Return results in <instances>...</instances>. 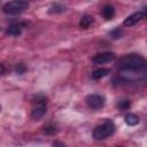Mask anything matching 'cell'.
I'll return each mask as SVG.
<instances>
[{"label": "cell", "instance_id": "obj_3", "mask_svg": "<svg viewBox=\"0 0 147 147\" xmlns=\"http://www.w3.org/2000/svg\"><path fill=\"white\" fill-rule=\"evenodd\" d=\"M29 3L25 0H11L2 6V11L7 15H17L28 8Z\"/></svg>", "mask_w": 147, "mask_h": 147}, {"label": "cell", "instance_id": "obj_18", "mask_svg": "<svg viewBox=\"0 0 147 147\" xmlns=\"http://www.w3.org/2000/svg\"><path fill=\"white\" fill-rule=\"evenodd\" d=\"M5 71H6V68H5V64H2V63H0V75H2V74H5Z\"/></svg>", "mask_w": 147, "mask_h": 147}, {"label": "cell", "instance_id": "obj_1", "mask_svg": "<svg viewBox=\"0 0 147 147\" xmlns=\"http://www.w3.org/2000/svg\"><path fill=\"white\" fill-rule=\"evenodd\" d=\"M146 60L139 54H126L116 62L118 70L124 72H146Z\"/></svg>", "mask_w": 147, "mask_h": 147}, {"label": "cell", "instance_id": "obj_4", "mask_svg": "<svg viewBox=\"0 0 147 147\" xmlns=\"http://www.w3.org/2000/svg\"><path fill=\"white\" fill-rule=\"evenodd\" d=\"M105 96L100 95V94H90L87 95L86 98V103L87 106L93 109V110H98V109H101L103 106H105Z\"/></svg>", "mask_w": 147, "mask_h": 147}, {"label": "cell", "instance_id": "obj_13", "mask_svg": "<svg viewBox=\"0 0 147 147\" xmlns=\"http://www.w3.org/2000/svg\"><path fill=\"white\" fill-rule=\"evenodd\" d=\"M116 107L119 109V110H126L131 107V101L127 100V99H123V100H119L116 105Z\"/></svg>", "mask_w": 147, "mask_h": 147}, {"label": "cell", "instance_id": "obj_15", "mask_svg": "<svg viewBox=\"0 0 147 147\" xmlns=\"http://www.w3.org/2000/svg\"><path fill=\"white\" fill-rule=\"evenodd\" d=\"M44 132L46 134H55L57 132V130H56V126H54V125H47L44 127Z\"/></svg>", "mask_w": 147, "mask_h": 147}, {"label": "cell", "instance_id": "obj_8", "mask_svg": "<svg viewBox=\"0 0 147 147\" xmlns=\"http://www.w3.org/2000/svg\"><path fill=\"white\" fill-rule=\"evenodd\" d=\"M46 114V105H37L31 113V117L33 119H40L44 115Z\"/></svg>", "mask_w": 147, "mask_h": 147}, {"label": "cell", "instance_id": "obj_16", "mask_svg": "<svg viewBox=\"0 0 147 147\" xmlns=\"http://www.w3.org/2000/svg\"><path fill=\"white\" fill-rule=\"evenodd\" d=\"M25 70H26V67H25L23 63H17L16 67H15V71H16V74H18V75L24 74Z\"/></svg>", "mask_w": 147, "mask_h": 147}, {"label": "cell", "instance_id": "obj_6", "mask_svg": "<svg viewBox=\"0 0 147 147\" xmlns=\"http://www.w3.org/2000/svg\"><path fill=\"white\" fill-rule=\"evenodd\" d=\"M145 16H146L145 10H139V11L133 13V14H131L130 16H127V17L124 20L123 24H124L125 26H133V25L138 24L139 22H141V21L145 18Z\"/></svg>", "mask_w": 147, "mask_h": 147}, {"label": "cell", "instance_id": "obj_12", "mask_svg": "<svg viewBox=\"0 0 147 147\" xmlns=\"http://www.w3.org/2000/svg\"><path fill=\"white\" fill-rule=\"evenodd\" d=\"M125 123L130 126H134L139 123V117L136 114H129L125 116Z\"/></svg>", "mask_w": 147, "mask_h": 147}, {"label": "cell", "instance_id": "obj_19", "mask_svg": "<svg viewBox=\"0 0 147 147\" xmlns=\"http://www.w3.org/2000/svg\"><path fill=\"white\" fill-rule=\"evenodd\" d=\"M0 111H1V106H0Z\"/></svg>", "mask_w": 147, "mask_h": 147}, {"label": "cell", "instance_id": "obj_11", "mask_svg": "<svg viewBox=\"0 0 147 147\" xmlns=\"http://www.w3.org/2000/svg\"><path fill=\"white\" fill-rule=\"evenodd\" d=\"M115 15V9L113 6H105L103 9H102V16L106 18V20H111Z\"/></svg>", "mask_w": 147, "mask_h": 147}, {"label": "cell", "instance_id": "obj_10", "mask_svg": "<svg viewBox=\"0 0 147 147\" xmlns=\"http://www.w3.org/2000/svg\"><path fill=\"white\" fill-rule=\"evenodd\" d=\"M94 22V17L91 15H84L79 21V26L82 29H87Z\"/></svg>", "mask_w": 147, "mask_h": 147}, {"label": "cell", "instance_id": "obj_14", "mask_svg": "<svg viewBox=\"0 0 147 147\" xmlns=\"http://www.w3.org/2000/svg\"><path fill=\"white\" fill-rule=\"evenodd\" d=\"M64 9H65L64 6L56 3V5H53V6L49 8V13H61V11H63Z\"/></svg>", "mask_w": 147, "mask_h": 147}, {"label": "cell", "instance_id": "obj_17", "mask_svg": "<svg viewBox=\"0 0 147 147\" xmlns=\"http://www.w3.org/2000/svg\"><path fill=\"white\" fill-rule=\"evenodd\" d=\"M123 34V31L119 29V28H117V29H115V30H113L111 32H110V36L114 38V39H117V38H121V36Z\"/></svg>", "mask_w": 147, "mask_h": 147}, {"label": "cell", "instance_id": "obj_9", "mask_svg": "<svg viewBox=\"0 0 147 147\" xmlns=\"http://www.w3.org/2000/svg\"><path fill=\"white\" fill-rule=\"evenodd\" d=\"M110 74V69H107V68H100V69H96L92 72V78L93 79H101L106 76H108Z\"/></svg>", "mask_w": 147, "mask_h": 147}, {"label": "cell", "instance_id": "obj_7", "mask_svg": "<svg viewBox=\"0 0 147 147\" xmlns=\"http://www.w3.org/2000/svg\"><path fill=\"white\" fill-rule=\"evenodd\" d=\"M25 26V23H14L8 26L6 30V33L9 36H18L22 32V29Z\"/></svg>", "mask_w": 147, "mask_h": 147}, {"label": "cell", "instance_id": "obj_5", "mask_svg": "<svg viewBox=\"0 0 147 147\" xmlns=\"http://www.w3.org/2000/svg\"><path fill=\"white\" fill-rule=\"evenodd\" d=\"M116 59V54L113 52H103V53H99L96 55L93 56L92 61L95 64H103V63H108L111 62Z\"/></svg>", "mask_w": 147, "mask_h": 147}, {"label": "cell", "instance_id": "obj_2", "mask_svg": "<svg viewBox=\"0 0 147 147\" xmlns=\"http://www.w3.org/2000/svg\"><path fill=\"white\" fill-rule=\"evenodd\" d=\"M115 130H116V126H115L114 122L106 121L105 123H102L101 125H98L93 130V138L96 140H103V139L113 136Z\"/></svg>", "mask_w": 147, "mask_h": 147}]
</instances>
